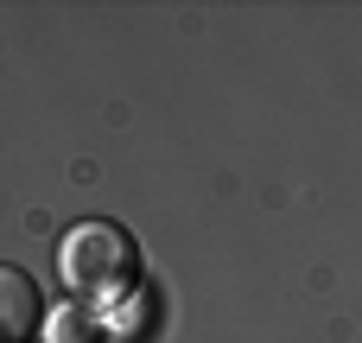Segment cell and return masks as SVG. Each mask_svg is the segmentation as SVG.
I'll use <instances>...</instances> for the list:
<instances>
[{
  "instance_id": "obj_1",
  "label": "cell",
  "mask_w": 362,
  "mask_h": 343,
  "mask_svg": "<svg viewBox=\"0 0 362 343\" xmlns=\"http://www.w3.org/2000/svg\"><path fill=\"white\" fill-rule=\"evenodd\" d=\"M57 280L83 306H108V299L134 293V280H140V242L121 223H76L57 242Z\"/></svg>"
},
{
  "instance_id": "obj_2",
  "label": "cell",
  "mask_w": 362,
  "mask_h": 343,
  "mask_svg": "<svg viewBox=\"0 0 362 343\" xmlns=\"http://www.w3.org/2000/svg\"><path fill=\"white\" fill-rule=\"evenodd\" d=\"M45 331V299L19 267H0V343H25Z\"/></svg>"
},
{
  "instance_id": "obj_3",
  "label": "cell",
  "mask_w": 362,
  "mask_h": 343,
  "mask_svg": "<svg viewBox=\"0 0 362 343\" xmlns=\"http://www.w3.org/2000/svg\"><path fill=\"white\" fill-rule=\"evenodd\" d=\"M45 343H108V337H102V325L83 306H64V312L45 318Z\"/></svg>"
}]
</instances>
